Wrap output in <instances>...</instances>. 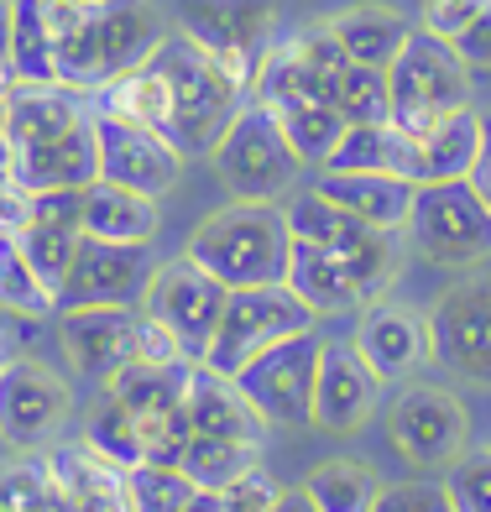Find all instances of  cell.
Instances as JSON below:
<instances>
[{
    "label": "cell",
    "instance_id": "cell-1",
    "mask_svg": "<svg viewBox=\"0 0 491 512\" xmlns=\"http://www.w3.org/2000/svg\"><path fill=\"white\" fill-rule=\"evenodd\" d=\"M288 251H293L288 215L277 204H256V199H230L225 209L204 215L189 246H183V256L199 262L230 293L288 283Z\"/></svg>",
    "mask_w": 491,
    "mask_h": 512
},
{
    "label": "cell",
    "instance_id": "cell-2",
    "mask_svg": "<svg viewBox=\"0 0 491 512\" xmlns=\"http://www.w3.org/2000/svg\"><path fill=\"white\" fill-rule=\"evenodd\" d=\"M162 79H168V95H173V131L168 142L183 162L209 157L220 142V131L230 126V115L241 110L246 89L225 74V68L209 58L194 37H183L178 27H168L157 37V48L147 53Z\"/></svg>",
    "mask_w": 491,
    "mask_h": 512
},
{
    "label": "cell",
    "instance_id": "cell-3",
    "mask_svg": "<svg viewBox=\"0 0 491 512\" xmlns=\"http://www.w3.org/2000/svg\"><path fill=\"white\" fill-rule=\"evenodd\" d=\"M288 230L298 241H314V246H330L340 262L356 277V293H361V309L382 304V298L397 288L403 277V251H408V236L403 230H382V225H366L356 215L335 209L330 199H319L314 189H303L288 209Z\"/></svg>",
    "mask_w": 491,
    "mask_h": 512
},
{
    "label": "cell",
    "instance_id": "cell-4",
    "mask_svg": "<svg viewBox=\"0 0 491 512\" xmlns=\"http://www.w3.org/2000/svg\"><path fill=\"white\" fill-rule=\"evenodd\" d=\"M387 89H392V121L403 126L408 136H424L450 121L455 110H471V68L460 63L455 42H444L424 27H413L403 53L392 58L387 68Z\"/></svg>",
    "mask_w": 491,
    "mask_h": 512
},
{
    "label": "cell",
    "instance_id": "cell-5",
    "mask_svg": "<svg viewBox=\"0 0 491 512\" xmlns=\"http://www.w3.org/2000/svg\"><path fill=\"white\" fill-rule=\"evenodd\" d=\"M209 162H215V178L230 189V199H256V204H277L303 178V162L293 157L277 110L251 95L230 115Z\"/></svg>",
    "mask_w": 491,
    "mask_h": 512
},
{
    "label": "cell",
    "instance_id": "cell-6",
    "mask_svg": "<svg viewBox=\"0 0 491 512\" xmlns=\"http://www.w3.org/2000/svg\"><path fill=\"white\" fill-rule=\"evenodd\" d=\"M403 236L429 267L471 272L476 262H491V209L471 189V178L418 183Z\"/></svg>",
    "mask_w": 491,
    "mask_h": 512
},
{
    "label": "cell",
    "instance_id": "cell-7",
    "mask_svg": "<svg viewBox=\"0 0 491 512\" xmlns=\"http://www.w3.org/2000/svg\"><path fill=\"white\" fill-rule=\"evenodd\" d=\"M319 314L303 304V298L288 283H272V288H236L225 298V314H220V330L209 340V356L204 366L236 377L246 361H256L272 345H283L293 335H314Z\"/></svg>",
    "mask_w": 491,
    "mask_h": 512
},
{
    "label": "cell",
    "instance_id": "cell-8",
    "mask_svg": "<svg viewBox=\"0 0 491 512\" xmlns=\"http://www.w3.org/2000/svg\"><path fill=\"white\" fill-rule=\"evenodd\" d=\"M350 68L345 48L335 42L330 21H309L288 37H272V48L251 79V100H262L272 110L288 105H335L340 74Z\"/></svg>",
    "mask_w": 491,
    "mask_h": 512
},
{
    "label": "cell",
    "instance_id": "cell-9",
    "mask_svg": "<svg viewBox=\"0 0 491 512\" xmlns=\"http://www.w3.org/2000/svg\"><path fill=\"white\" fill-rule=\"evenodd\" d=\"M68 418H74L68 377L37 356L0 361V445H11L16 455H42L63 439Z\"/></svg>",
    "mask_w": 491,
    "mask_h": 512
},
{
    "label": "cell",
    "instance_id": "cell-10",
    "mask_svg": "<svg viewBox=\"0 0 491 512\" xmlns=\"http://www.w3.org/2000/svg\"><path fill=\"white\" fill-rule=\"evenodd\" d=\"M173 27L194 37L199 48L215 58L230 79L251 95V79L272 48L277 27V0H178Z\"/></svg>",
    "mask_w": 491,
    "mask_h": 512
},
{
    "label": "cell",
    "instance_id": "cell-11",
    "mask_svg": "<svg viewBox=\"0 0 491 512\" xmlns=\"http://www.w3.org/2000/svg\"><path fill=\"white\" fill-rule=\"evenodd\" d=\"M429 345L460 382L491 387V272H465L434 298Z\"/></svg>",
    "mask_w": 491,
    "mask_h": 512
},
{
    "label": "cell",
    "instance_id": "cell-12",
    "mask_svg": "<svg viewBox=\"0 0 491 512\" xmlns=\"http://www.w3.org/2000/svg\"><path fill=\"white\" fill-rule=\"evenodd\" d=\"M319 335H293L236 371L251 408L267 429H314V377H319Z\"/></svg>",
    "mask_w": 491,
    "mask_h": 512
},
{
    "label": "cell",
    "instance_id": "cell-13",
    "mask_svg": "<svg viewBox=\"0 0 491 512\" xmlns=\"http://www.w3.org/2000/svg\"><path fill=\"white\" fill-rule=\"evenodd\" d=\"M225 298H230L225 283H215V277H209L199 262H189V256H173V262H162L152 272V283L142 293V309L157 324H168L173 340L183 345V356L204 361L209 340H215V330H220Z\"/></svg>",
    "mask_w": 491,
    "mask_h": 512
},
{
    "label": "cell",
    "instance_id": "cell-14",
    "mask_svg": "<svg viewBox=\"0 0 491 512\" xmlns=\"http://www.w3.org/2000/svg\"><path fill=\"white\" fill-rule=\"evenodd\" d=\"M387 434H392L397 455L408 465L434 471V465H450L465 450V439H471V413H465V403L455 392L413 382V387L397 392V403L387 408Z\"/></svg>",
    "mask_w": 491,
    "mask_h": 512
},
{
    "label": "cell",
    "instance_id": "cell-15",
    "mask_svg": "<svg viewBox=\"0 0 491 512\" xmlns=\"http://www.w3.org/2000/svg\"><path fill=\"white\" fill-rule=\"evenodd\" d=\"M152 246H115L84 236L74 251L63 288H58V314L63 309H136L152 283Z\"/></svg>",
    "mask_w": 491,
    "mask_h": 512
},
{
    "label": "cell",
    "instance_id": "cell-16",
    "mask_svg": "<svg viewBox=\"0 0 491 512\" xmlns=\"http://www.w3.org/2000/svg\"><path fill=\"white\" fill-rule=\"evenodd\" d=\"M382 377L361 361L350 340H324L319 345V377H314V429L330 434H356L382 403Z\"/></svg>",
    "mask_w": 491,
    "mask_h": 512
},
{
    "label": "cell",
    "instance_id": "cell-17",
    "mask_svg": "<svg viewBox=\"0 0 491 512\" xmlns=\"http://www.w3.org/2000/svg\"><path fill=\"white\" fill-rule=\"evenodd\" d=\"M95 147H100V178L115 183V189L162 199V194H173L178 178H183V157L142 126H121V121H105L100 115Z\"/></svg>",
    "mask_w": 491,
    "mask_h": 512
},
{
    "label": "cell",
    "instance_id": "cell-18",
    "mask_svg": "<svg viewBox=\"0 0 491 512\" xmlns=\"http://www.w3.org/2000/svg\"><path fill=\"white\" fill-rule=\"evenodd\" d=\"M136 309H63L58 314V345L68 366L79 371L84 382L105 387L121 366L136 361Z\"/></svg>",
    "mask_w": 491,
    "mask_h": 512
},
{
    "label": "cell",
    "instance_id": "cell-19",
    "mask_svg": "<svg viewBox=\"0 0 491 512\" xmlns=\"http://www.w3.org/2000/svg\"><path fill=\"white\" fill-rule=\"evenodd\" d=\"M350 345L361 351V361L377 371L382 382H408L418 377L429 361H434V345H429V314L403 309V304H371L361 309V324Z\"/></svg>",
    "mask_w": 491,
    "mask_h": 512
},
{
    "label": "cell",
    "instance_id": "cell-20",
    "mask_svg": "<svg viewBox=\"0 0 491 512\" xmlns=\"http://www.w3.org/2000/svg\"><path fill=\"white\" fill-rule=\"evenodd\" d=\"M95 95L74 84H11L6 89V136H11V157L37 152L58 142V136L79 131L95 121Z\"/></svg>",
    "mask_w": 491,
    "mask_h": 512
},
{
    "label": "cell",
    "instance_id": "cell-21",
    "mask_svg": "<svg viewBox=\"0 0 491 512\" xmlns=\"http://www.w3.org/2000/svg\"><path fill=\"white\" fill-rule=\"evenodd\" d=\"M16 251L32 262V272L42 277V288L58 298L68 267H74V251L84 241V209H79V189H53L37 194L32 220L21 225V236H11Z\"/></svg>",
    "mask_w": 491,
    "mask_h": 512
},
{
    "label": "cell",
    "instance_id": "cell-22",
    "mask_svg": "<svg viewBox=\"0 0 491 512\" xmlns=\"http://www.w3.org/2000/svg\"><path fill=\"white\" fill-rule=\"evenodd\" d=\"M42 455H48V471L63 486L68 512H136L126 471L110 465V460H100L89 445H79V439H58V445L42 450Z\"/></svg>",
    "mask_w": 491,
    "mask_h": 512
},
{
    "label": "cell",
    "instance_id": "cell-23",
    "mask_svg": "<svg viewBox=\"0 0 491 512\" xmlns=\"http://www.w3.org/2000/svg\"><path fill=\"white\" fill-rule=\"evenodd\" d=\"M189 424L194 434H220V439H246V445H262L267 439V418L251 408V398L241 392L236 377L194 361L189 371Z\"/></svg>",
    "mask_w": 491,
    "mask_h": 512
},
{
    "label": "cell",
    "instance_id": "cell-24",
    "mask_svg": "<svg viewBox=\"0 0 491 512\" xmlns=\"http://www.w3.org/2000/svg\"><path fill=\"white\" fill-rule=\"evenodd\" d=\"M330 173H387V178H424V147L418 136H408L397 121H366V126H345L340 147L324 162ZM319 168V173H324Z\"/></svg>",
    "mask_w": 491,
    "mask_h": 512
},
{
    "label": "cell",
    "instance_id": "cell-25",
    "mask_svg": "<svg viewBox=\"0 0 491 512\" xmlns=\"http://www.w3.org/2000/svg\"><path fill=\"white\" fill-rule=\"evenodd\" d=\"M48 32H53V68L58 84L95 89L110 79L100 53V11L95 0H48Z\"/></svg>",
    "mask_w": 491,
    "mask_h": 512
},
{
    "label": "cell",
    "instance_id": "cell-26",
    "mask_svg": "<svg viewBox=\"0 0 491 512\" xmlns=\"http://www.w3.org/2000/svg\"><path fill=\"white\" fill-rule=\"evenodd\" d=\"M413 189H418V183L387 178V173H330V168H324L314 178L319 199H330L335 209H345V215H356L366 225H382V230H403L408 225Z\"/></svg>",
    "mask_w": 491,
    "mask_h": 512
},
{
    "label": "cell",
    "instance_id": "cell-27",
    "mask_svg": "<svg viewBox=\"0 0 491 512\" xmlns=\"http://www.w3.org/2000/svg\"><path fill=\"white\" fill-rule=\"evenodd\" d=\"M95 110L105 115V121L142 126V131L162 136V142H168V131H173V95H168V79H162V68L152 58H142L136 68H126V74H115L110 84H100Z\"/></svg>",
    "mask_w": 491,
    "mask_h": 512
},
{
    "label": "cell",
    "instance_id": "cell-28",
    "mask_svg": "<svg viewBox=\"0 0 491 512\" xmlns=\"http://www.w3.org/2000/svg\"><path fill=\"white\" fill-rule=\"evenodd\" d=\"M79 209H84V236L95 241H115V246H152L162 230V209L147 194L115 189V183L95 178L89 189H79Z\"/></svg>",
    "mask_w": 491,
    "mask_h": 512
},
{
    "label": "cell",
    "instance_id": "cell-29",
    "mask_svg": "<svg viewBox=\"0 0 491 512\" xmlns=\"http://www.w3.org/2000/svg\"><path fill=\"white\" fill-rule=\"evenodd\" d=\"M288 288L309 304L319 319H335V314H356L361 309V293H356V277L330 246H314V241H298L288 251Z\"/></svg>",
    "mask_w": 491,
    "mask_h": 512
},
{
    "label": "cell",
    "instance_id": "cell-30",
    "mask_svg": "<svg viewBox=\"0 0 491 512\" xmlns=\"http://www.w3.org/2000/svg\"><path fill=\"white\" fill-rule=\"evenodd\" d=\"M189 371H194V361H178V366L131 361V366H121V371L105 382V392L131 408L136 424H152V418L183 413V403H189Z\"/></svg>",
    "mask_w": 491,
    "mask_h": 512
},
{
    "label": "cell",
    "instance_id": "cell-31",
    "mask_svg": "<svg viewBox=\"0 0 491 512\" xmlns=\"http://www.w3.org/2000/svg\"><path fill=\"white\" fill-rule=\"evenodd\" d=\"M95 11H100V53H105V74L110 79L126 74V68H136L157 48V37L168 32L152 0H95Z\"/></svg>",
    "mask_w": 491,
    "mask_h": 512
},
{
    "label": "cell",
    "instance_id": "cell-32",
    "mask_svg": "<svg viewBox=\"0 0 491 512\" xmlns=\"http://www.w3.org/2000/svg\"><path fill=\"white\" fill-rule=\"evenodd\" d=\"M330 32L345 48L350 63L361 68H392V58L403 53V42L413 32V21L397 6H350L340 16H330Z\"/></svg>",
    "mask_w": 491,
    "mask_h": 512
},
{
    "label": "cell",
    "instance_id": "cell-33",
    "mask_svg": "<svg viewBox=\"0 0 491 512\" xmlns=\"http://www.w3.org/2000/svg\"><path fill=\"white\" fill-rule=\"evenodd\" d=\"M303 492L319 512H371L382 497V476L371 471L366 460H350V455H335V460H319Z\"/></svg>",
    "mask_w": 491,
    "mask_h": 512
},
{
    "label": "cell",
    "instance_id": "cell-34",
    "mask_svg": "<svg viewBox=\"0 0 491 512\" xmlns=\"http://www.w3.org/2000/svg\"><path fill=\"white\" fill-rule=\"evenodd\" d=\"M262 465V445L246 439H220V434H189V445L178 455V471L204 492H225L230 481H241L246 471Z\"/></svg>",
    "mask_w": 491,
    "mask_h": 512
},
{
    "label": "cell",
    "instance_id": "cell-35",
    "mask_svg": "<svg viewBox=\"0 0 491 512\" xmlns=\"http://www.w3.org/2000/svg\"><path fill=\"white\" fill-rule=\"evenodd\" d=\"M79 445H89L100 460L121 465V471H131V465H142V460H147L142 424H136L131 408H126L121 398H110L105 387H100V398L89 403V413H84V434H79Z\"/></svg>",
    "mask_w": 491,
    "mask_h": 512
},
{
    "label": "cell",
    "instance_id": "cell-36",
    "mask_svg": "<svg viewBox=\"0 0 491 512\" xmlns=\"http://www.w3.org/2000/svg\"><path fill=\"white\" fill-rule=\"evenodd\" d=\"M11 79L16 84H58L48 0H11Z\"/></svg>",
    "mask_w": 491,
    "mask_h": 512
},
{
    "label": "cell",
    "instance_id": "cell-37",
    "mask_svg": "<svg viewBox=\"0 0 491 512\" xmlns=\"http://www.w3.org/2000/svg\"><path fill=\"white\" fill-rule=\"evenodd\" d=\"M424 178L418 183H450V178H471V162L481 152V110H455L450 121H439L424 142Z\"/></svg>",
    "mask_w": 491,
    "mask_h": 512
},
{
    "label": "cell",
    "instance_id": "cell-38",
    "mask_svg": "<svg viewBox=\"0 0 491 512\" xmlns=\"http://www.w3.org/2000/svg\"><path fill=\"white\" fill-rule=\"evenodd\" d=\"M0 512H68L48 455H16L0 465Z\"/></svg>",
    "mask_w": 491,
    "mask_h": 512
},
{
    "label": "cell",
    "instance_id": "cell-39",
    "mask_svg": "<svg viewBox=\"0 0 491 512\" xmlns=\"http://www.w3.org/2000/svg\"><path fill=\"white\" fill-rule=\"evenodd\" d=\"M0 314L21 319V324H37L58 314V298L42 288V277L32 272V262L16 251V241H0Z\"/></svg>",
    "mask_w": 491,
    "mask_h": 512
},
{
    "label": "cell",
    "instance_id": "cell-40",
    "mask_svg": "<svg viewBox=\"0 0 491 512\" xmlns=\"http://www.w3.org/2000/svg\"><path fill=\"white\" fill-rule=\"evenodd\" d=\"M277 121H283L288 147L303 168H324L330 152L340 147V136H345V121H340L335 105H288V110H277Z\"/></svg>",
    "mask_w": 491,
    "mask_h": 512
},
{
    "label": "cell",
    "instance_id": "cell-41",
    "mask_svg": "<svg viewBox=\"0 0 491 512\" xmlns=\"http://www.w3.org/2000/svg\"><path fill=\"white\" fill-rule=\"evenodd\" d=\"M335 110L345 126H366V121H392V89H387V68H361L350 63L335 89Z\"/></svg>",
    "mask_w": 491,
    "mask_h": 512
},
{
    "label": "cell",
    "instance_id": "cell-42",
    "mask_svg": "<svg viewBox=\"0 0 491 512\" xmlns=\"http://www.w3.org/2000/svg\"><path fill=\"white\" fill-rule=\"evenodd\" d=\"M126 486H131V502L136 512H183L189 497L199 486L178 471V465H157V460H142L126 471Z\"/></svg>",
    "mask_w": 491,
    "mask_h": 512
},
{
    "label": "cell",
    "instance_id": "cell-43",
    "mask_svg": "<svg viewBox=\"0 0 491 512\" xmlns=\"http://www.w3.org/2000/svg\"><path fill=\"white\" fill-rule=\"evenodd\" d=\"M444 471H450L444 492H450L455 512H491V445H465Z\"/></svg>",
    "mask_w": 491,
    "mask_h": 512
},
{
    "label": "cell",
    "instance_id": "cell-44",
    "mask_svg": "<svg viewBox=\"0 0 491 512\" xmlns=\"http://www.w3.org/2000/svg\"><path fill=\"white\" fill-rule=\"evenodd\" d=\"M371 512H455L444 481H403V486H382V497Z\"/></svg>",
    "mask_w": 491,
    "mask_h": 512
},
{
    "label": "cell",
    "instance_id": "cell-45",
    "mask_svg": "<svg viewBox=\"0 0 491 512\" xmlns=\"http://www.w3.org/2000/svg\"><path fill=\"white\" fill-rule=\"evenodd\" d=\"M277 497H283V486H277V481L262 471V465H256V471H246L241 481L225 486V492H220V507H225V512H272Z\"/></svg>",
    "mask_w": 491,
    "mask_h": 512
},
{
    "label": "cell",
    "instance_id": "cell-46",
    "mask_svg": "<svg viewBox=\"0 0 491 512\" xmlns=\"http://www.w3.org/2000/svg\"><path fill=\"white\" fill-rule=\"evenodd\" d=\"M486 6H491V0H424V21H418V27L444 37V42H455Z\"/></svg>",
    "mask_w": 491,
    "mask_h": 512
},
{
    "label": "cell",
    "instance_id": "cell-47",
    "mask_svg": "<svg viewBox=\"0 0 491 512\" xmlns=\"http://www.w3.org/2000/svg\"><path fill=\"white\" fill-rule=\"evenodd\" d=\"M136 361H157V366H178V361H189L183 356V345L173 340L168 324H157L147 309L136 314Z\"/></svg>",
    "mask_w": 491,
    "mask_h": 512
},
{
    "label": "cell",
    "instance_id": "cell-48",
    "mask_svg": "<svg viewBox=\"0 0 491 512\" xmlns=\"http://www.w3.org/2000/svg\"><path fill=\"white\" fill-rule=\"evenodd\" d=\"M32 209H37V194H32L21 178L0 173V241L21 236V225L32 220Z\"/></svg>",
    "mask_w": 491,
    "mask_h": 512
},
{
    "label": "cell",
    "instance_id": "cell-49",
    "mask_svg": "<svg viewBox=\"0 0 491 512\" xmlns=\"http://www.w3.org/2000/svg\"><path fill=\"white\" fill-rule=\"evenodd\" d=\"M455 53H460V63L471 68V74H481V68H491V6L465 27L460 37H455Z\"/></svg>",
    "mask_w": 491,
    "mask_h": 512
},
{
    "label": "cell",
    "instance_id": "cell-50",
    "mask_svg": "<svg viewBox=\"0 0 491 512\" xmlns=\"http://www.w3.org/2000/svg\"><path fill=\"white\" fill-rule=\"evenodd\" d=\"M471 189L486 199V209H491V115H481V152H476V162H471Z\"/></svg>",
    "mask_w": 491,
    "mask_h": 512
},
{
    "label": "cell",
    "instance_id": "cell-51",
    "mask_svg": "<svg viewBox=\"0 0 491 512\" xmlns=\"http://www.w3.org/2000/svg\"><path fill=\"white\" fill-rule=\"evenodd\" d=\"M272 512H319V507L309 502V492H303V486H293V492L277 497V507H272Z\"/></svg>",
    "mask_w": 491,
    "mask_h": 512
},
{
    "label": "cell",
    "instance_id": "cell-52",
    "mask_svg": "<svg viewBox=\"0 0 491 512\" xmlns=\"http://www.w3.org/2000/svg\"><path fill=\"white\" fill-rule=\"evenodd\" d=\"M0 63H11V0H0Z\"/></svg>",
    "mask_w": 491,
    "mask_h": 512
},
{
    "label": "cell",
    "instance_id": "cell-53",
    "mask_svg": "<svg viewBox=\"0 0 491 512\" xmlns=\"http://www.w3.org/2000/svg\"><path fill=\"white\" fill-rule=\"evenodd\" d=\"M0 173H11V136H6V89H0Z\"/></svg>",
    "mask_w": 491,
    "mask_h": 512
},
{
    "label": "cell",
    "instance_id": "cell-54",
    "mask_svg": "<svg viewBox=\"0 0 491 512\" xmlns=\"http://www.w3.org/2000/svg\"><path fill=\"white\" fill-rule=\"evenodd\" d=\"M183 512H225V507H220V492H204V486H199V492L189 497V507H183Z\"/></svg>",
    "mask_w": 491,
    "mask_h": 512
},
{
    "label": "cell",
    "instance_id": "cell-55",
    "mask_svg": "<svg viewBox=\"0 0 491 512\" xmlns=\"http://www.w3.org/2000/svg\"><path fill=\"white\" fill-rule=\"evenodd\" d=\"M16 79H11V63H0V89H11Z\"/></svg>",
    "mask_w": 491,
    "mask_h": 512
}]
</instances>
